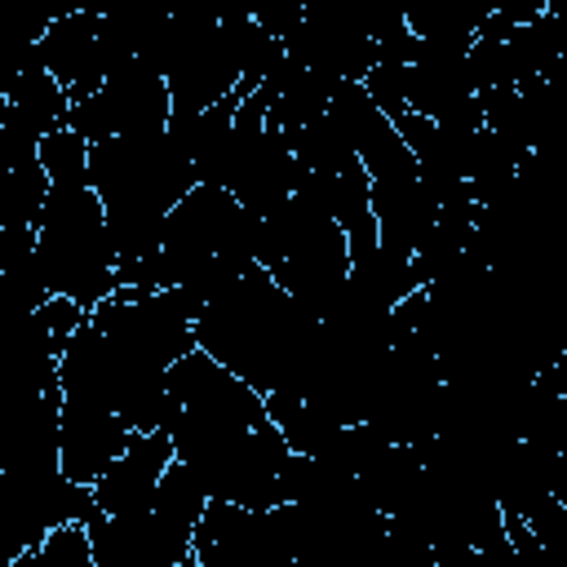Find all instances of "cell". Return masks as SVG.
I'll return each instance as SVG.
<instances>
[{
    "mask_svg": "<svg viewBox=\"0 0 567 567\" xmlns=\"http://www.w3.org/2000/svg\"><path fill=\"white\" fill-rule=\"evenodd\" d=\"M18 554H22V549H18V540L9 536V527H4V518H0V567H13Z\"/></svg>",
    "mask_w": 567,
    "mask_h": 567,
    "instance_id": "obj_25",
    "label": "cell"
},
{
    "mask_svg": "<svg viewBox=\"0 0 567 567\" xmlns=\"http://www.w3.org/2000/svg\"><path fill=\"white\" fill-rule=\"evenodd\" d=\"M35 248V226H0V275L22 257V252H31Z\"/></svg>",
    "mask_w": 567,
    "mask_h": 567,
    "instance_id": "obj_24",
    "label": "cell"
},
{
    "mask_svg": "<svg viewBox=\"0 0 567 567\" xmlns=\"http://www.w3.org/2000/svg\"><path fill=\"white\" fill-rule=\"evenodd\" d=\"M40 164L49 186H89V142L66 124L40 137Z\"/></svg>",
    "mask_w": 567,
    "mask_h": 567,
    "instance_id": "obj_20",
    "label": "cell"
},
{
    "mask_svg": "<svg viewBox=\"0 0 567 567\" xmlns=\"http://www.w3.org/2000/svg\"><path fill=\"white\" fill-rule=\"evenodd\" d=\"M563 49H567V35H563L558 9H540L536 18L518 22L505 35V62H509L514 84H523L532 75L536 80H554L558 66H563Z\"/></svg>",
    "mask_w": 567,
    "mask_h": 567,
    "instance_id": "obj_15",
    "label": "cell"
},
{
    "mask_svg": "<svg viewBox=\"0 0 567 567\" xmlns=\"http://www.w3.org/2000/svg\"><path fill=\"white\" fill-rule=\"evenodd\" d=\"M204 505H208V492L199 487V478H195L182 461H168L164 474H159V487H155V496H151V514H155L168 532H177L182 540H190V532H195Z\"/></svg>",
    "mask_w": 567,
    "mask_h": 567,
    "instance_id": "obj_19",
    "label": "cell"
},
{
    "mask_svg": "<svg viewBox=\"0 0 567 567\" xmlns=\"http://www.w3.org/2000/svg\"><path fill=\"white\" fill-rule=\"evenodd\" d=\"M40 66L62 84L66 102H80L102 89L106 80V53H102V31L97 13H66L53 18L40 35Z\"/></svg>",
    "mask_w": 567,
    "mask_h": 567,
    "instance_id": "obj_11",
    "label": "cell"
},
{
    "mask_svg": "<svg viewBox=\"0 0 567 567\" xmlns=\"http://www.w3.org/2000/svg\"><path fill=\"white\" fill-rule=\"evenodd\" d=\"M359 84L381 115L394 120L399 111H408V62H377L359 75Z\"/></svg>",
    "mask_w": 567,
    "mask_h": 567,
    "instance_id": "obj_22",
    "label": "cell"
},
{
    "mask_svg": "<svg viewBox=\"0 0 567 567\" xmlns=\"http://www.w3.org/2000/svg\"><path fill=\"white\" fill-rule=\"evenodd\" d=\"M266 399V416L275 421V430L284 434V443H288V452H319V447H328L332 443V434L341 430L337 421H328L319 408H310L301 394H292V390H270V394H261Z\"/></svg>",
    "mask_w": 567,
    "mask_h": 567,
    "instance_id": "obj_18",
    "label": "cell"
},
{
    "mask_svg": "<svg viewBox=\"0 0 567 567\" xmlns=\"http://www.w3.org/2000/svg\"><path fill=\"white\" fill-rule=\"evenodd\" d=\"M93 567H195L190 540L168 532L151 509L133 514H93L89 523Z\"/></svg>",
    "mask_w": 567,
    "mask_h": 567,
    "instance_id": "obj_8",
    "label": "cell"
},
{
    "mask_svg": "<svg viewBox=\"0 0 567 567\" xmlns=\"http://www.w3.org/2000/svg\"><path fill=\"white\" fill-rule=\"evenodd\" d=\"M0 106H4V102H0Z\"/></svg>",
    "mask_w": 567,
    "mask_h": 567,
    "instance_id": "obj_26",
    "label": "cell"
},
{
    "mask_svg": "<svg viewBox=\"0 0 567 567\" xmlns=\"http://www.w3.org/2000/svg\"><path fill=\"white\" fill-rule=\"evenodd\" d=\"M13 567H93V545L84 523H58L40 536V545L22 549Z\"/></svg>",
    "mask_w": 567,
    "mask_h": 567,
    "instance_id": "obj_21",
    "label": "cell"
},
{
    "mask_svg": "<svg viewBox=\"0 0 567 567\" xmlns=\"http://www.w3.org/2000/svg\"><path fill=\"white\" fill-rule=\"evenodd\" d=\"M89 186L102 199L115 261H137L159 248L168 208L195 186V164L168 128L120 133L89 146Z\"/></svg>",
    "mask_w": 567,
    "mask_h": 567,
    "instance_id": "obj_2",
    "label": "cell"
},
{
    "mask_svg": "<svg viewBox=\"0 0 567 567\" xmlns=\"http://www.w3.org/2000/svg\"><path fill=\"white\" fill-rule=\"evenodd\" d=\"M35 257L49 292L84 310L115 292V248L93 186H49L35 221Z\"/></svg>",
    "mask_w": 567,
    "mask_h": 567,
    "instance_id": "obj_3",
    "label": "cell"
},
{
    "mask_svg": "<svg viewBox=\"0 0 567 567\" xmlns=\"http://www.w3.org/2000/svg\"><path fill=\"white\" fill-rule=\"evenodd\" d=\"M257 266H266L297 306L323 319L346 288V230L301 195H288L257 226Z\"/></svg>",
    "mask_w": 567,
    "mask_h": 567,
    "instance_id": "obj_4",
    "label": "cell"
},
{
    "mask_svg": "<svg viewBox=\"0 0 567 567\" xmlns=\"http://www.w3.org/2000/svg\"><path fill=\"white\" fill-rule=\"evenodd\" d=\"M49 195L40 137L0 120V226H35Z\"/></svg>",
    "mask_w": 567,
    "mask_h": 567,
    "instance_id": "obj_12",
    "label": "cell"
},
{
    "mask_svg": "<svg viewBox=\"0 0 567 567\" xmlns=\"http://www.w3.org/2000/svg\"><path fill=\"white\" fill-rule=\"evenodd\" d=\"M319 328L323 319L297 306L275 284V275L252 261L213 301H204L195 319V346L226 363L235 377H244L257 394H301V377L310 368Z\"/></svg>",
    "mask_w": 567,
    "mask_h": 567,
    "instance_id": "obj_1",
    "label": "cell"
},
{
    "mask_svg": "<svg viewBox=\"0 0 567 567\" xmlns=\"http://www.w3.org/2000/svg\"><path fill=\"white\" fill-rule=\"evenodd\" d=\"M368 208L377 221V239L394 252H408V257L421 248V239L430 235L434 213H439V204L430 199V190L421 186L416 173L368 182Z\"/></svg>",
    "mask_w": 567,
    "mask_h": 567,
    "instance_id": "obj_13",
    "label": "cell"
},
{
    "mask_svg": "<svg viewBox=\"0 0 567 567\" xmlns=\"http://www.w3.org/2000/svg\"><path fill=\"white\" fill-rule=\"evenodd\" d=\"M53 22L49 0H0V89L40 66V35Z\"/></svg>",
    "mask_w": 567,
    "mask_h": 567,
    "instance_id": "obj_17",
    "label": "cell"
},
{
    "mask_svg": "<svg viewBox=\"0 0 567 567\" xmlns=\"http://www.w3.org/2000/svg\"><path fill=\"white\" fill-rule=\"evenodd\" d=\"M173 461L168 430H133L124 452L93 478V501L102 514H133L151 509V496L159 487L164 465Z\"/></svg>",
    "mask_w": 567,
    "mask_h": 567,
    "instance_id": "obj_10",
    "label": "cell"
},
{
    "mask_svg": "<svg viewBox=\"0 0 567 567\" xmlns=\"http://www.w3.org/2000/svg\"><path fill=\"white\" fill-rule=\"evenodd\" d=\"M204 301L190 288H155V292H128L115 288L102 297L89 319L106 337L111 363H115V390L128 377L142 372H168L186 350H195V319ZM115 408V394H111Z\"/></svg>",
    "mask_w": 567,
    "mask_h": 567,
    "instance_id": "obj_5",
    "label": "cell"
},
{
    "mask_svg": "<svg viewBox=\"0 0 567 567\" xmlns=\"http://www.w3.org/2000/svg\"><path fill=\"white\" fill-rule=\"evenodd\" d=\"M190 563L195 567H292L284 509L208 501L190 532Z\"/></svg>",
    "mask_w": 567,
    "mask_h": 567,
    "instance_id": "obj_7",
    "label": "cell"
},
{
    "mask_svg": "<svg viewBox=\"0 0 567 567\" xmlns=\"http://www.w3.org/2000/svg\"><path fill=\"white\" fill-rule=\"evenodd\" d=\"M474 97L465 49H443V44H421L408 62V111H421L430 120H443L461 111Z\"/></svg>",
    "mask_w": 567,
    "mask_h": 567,
    "instance_id": "obj_14",
    "label": "cell"
},
{
    "mask_svg": "<svg viewBox=\"0 0 567 567\" xmlns=\"http://www.w3.org/2000/svg\"><path fill=\"white\" fill-rule=\"evenodd\" d=\"M252 22L266 35L288 40L301 27V0H252Z\"/></svg>",
    "mask_w": 567,
    "mask_h": 567,
    "instance_id": "obj_23",
    "label": "cell"
},
{
    "mask_svg": "<svg viewBox=\"0 0 567 567\" xmlns=\"http://www.w3.org/2000/svg\"><path fill=\"white\" fill-rule=\"evenodd\" d=\"M168 115H173V97L164 75L142 58H124L106 71L97 93L66 106V128H75L93 146L120 133H159L168 128Z\"/></svg>",
    "mask_w": 567,
    "mask_h": 567,
    "instance_id": "obj_6",
    "label": "cell"
},
{
    "mask_svg": "<svg viewBox=\"0 0 567 567\" xmlns=\"http://www.w3.org/2000/svg\"><path fill=\"white\" fill-rule=\"evenodd\" d=\"M128 434L133 430L115 416V408L62 399V412H58V470L66 478L93 487V478L124 452Z\"/></svg>",
    "mask_w": 567,
    "mask_h": 567,
    "instance_id": "obj_9",
    "label": "cell"
},
{
    "mask_svg": "<svg viewBox=\"0 0 567 567\" xmlns=\"http://www.w3.org/2000/svg\"><path fill=\"white\" fill-rule=\"evenodd\" d=\"M0 120H9V124H18V128H27V133H35V137H44L49 128H58V124H66V93H62V84L44 71V66H31V71H22V75H13L4 89H0Z\"/></svg>",
    "mask_w": 567,
    "mask_h": 567,
    "instance_id": "obj_16",
    "label": "cell"
}]
</instances>
